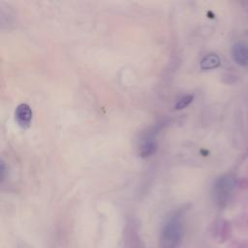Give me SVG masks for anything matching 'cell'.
Masks as SVG:
<instances>
[{
  "mask_svg": "<svg viewBox=\"0 0 248 248\" xmlns=\"http://www.w3.org/2000/svg\"><path fill=\"white\" fill-rule=\"evenodd\" d=\"M232 57L237 65L248 66V45L243 42L235 43L232 47Z\"/></svg>",
  "mask_w": 248,
  "mask_h": 248,
  "instance_id": "cell-4",
  "label": "cell"
},
{
  "mask_svg": "<svg viewBox=\"0 0 248 248\" xmlns=\"http://www.w3.org/2000/svg\"><path fill=\"white\" fill-rule=\"evenodd\" d=\"M234 248H248V240L244 239V240L238 241Z\"/></svg>",
  "mask_w": 248,
  "mask_h": 248,
  "instance_id": "cell-10",
  "label": "cell"
},
{
  "mask_svg": "<svg viewBox=\"0 0 248 248\" xmlns=\"http://www.w3.org/2000/svg\"><path fill=\"white\" fill-rule=\"evenodd\" d=\"M194 100L193 95H185L183 96L180 100H178V102L175 105V109H183L186 107H188Z\"/></svg>",
  "mask_w": 248,
  "mask_h": 248,
  "instance_id": "cell-8",
  "label": "cell"
},
{
  "mask_svg": "<svg viewBox=\"0 0 248 248\" xmlns=\"http://www.w3.org/2000/svg\"><path fill=\"white\" fill-rule=\"evenodd\" d=\"M232 229L231 222L224 221L221 225L220 232H219V237H220L219 242L220 243L226 242L232 236Z\"/></svg>",
  "mask_w": 248,
  "mask_h": 248,
  "instance_id": "cell-7",
  "label": "cell"
},
{
  "mask_svg": "<svg viewBox=\"0 0 248 248\" xmlns=\"http://www.w3.org/2000/svg\"><path fill=\"white\" fill-rule=\"evenodd\" d=\"M32 109L27 104L18 105L15 111V119L17 124L23 129L30 126L32 121Z\"/></svg>",
  "mask_w": 248,
  "mask_h": 248,
  "instance_id": "cell-3",
  "label": "cell"
},
{
  "mask_svg": "<svg viewBox=\"0 0 248 248\" xmlns=\"http://www.w3.org/2000/svg\"><path fill=\"white\" fill-rule=\"evenodd\" d=\"M236 183V178L230 173L217 178L213 185V198L219 207L223 208L228 204Z\"/></svg>",
  "mask_w": 248,
  "mask_h": 248,
  "instance_id": "cell-2",
  "label": "cell"
},
{
  "mask_svg": "<svg viewBox=\"0 0 248 248\" xmlns=\"http://www.w3.org/2000/svg\"><path fill=\"white\" fill-rule=\"evenodd\" d=\"M236 186L241 189V190H248V176H244V177H240L237 180Z\"/></svg>",
  "mask_w": 248,
  "mask_h": 248,
  "instance_id": "cell-9",
  "label": "cell"
},
{
  "mask_svg": "<svg viewBox=\"0 0 248 248\" xmlns=\"http://www.w3.org/2000/svg\"><path fill=\"white\" fill-rule=\"evenodd\" d=\"M221 59L216 53H209L201 61V68L202 70H212L219 67Z\"/></svg>",
  "mask_w": 248,
  "mask_h": 248,
  "instance_id": "cell-6",
  "label": "cell"
},
{
  "mask_svg": "<svg viewBox=\"0 0 248 248\" xmlns=\"http://www.w3.org/2000/svg\"><path fill=\"white\" fill-rule=\"evenodd\" d=\"M157 150V141L153 137L147 136L142 140L140 147V155L142 158L149 157L153 155Z\"/></svg>",
  "mask_w": 248,
  "mask_h": 248,
  "instance_id": "cell-5",
  "label": "cell"
},
{
  "mask_svg": "<svg viewBox=\"0 0 248 248\" xmlns=\"http://www.w3.org/2000/svg\"><path fill=\"white\" fill-rule=\"evenodd\" d=\"M184 211L179 209L172 212L165 221L161 235V248H180L184 237Z\"/></svg>",
  "mask_w": 248,
  "mask_h": 248,
  "instance_id": "cell-1",
  "label": "cell"
}]
</instances>
